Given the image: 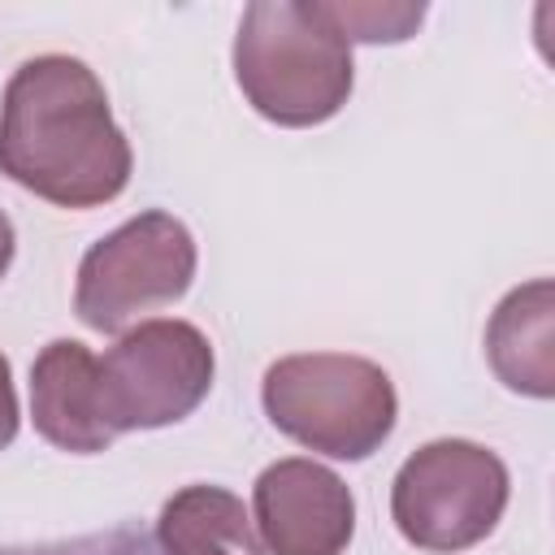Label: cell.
<instances>
[{
    "label": "cell",
    "instance_id": "cell-10",
    "mask_svg": "<svg viewBox=\"0 0 555 555\" xmlns=\"http://www.w3.org/2000/svg\"><path fill=\"white\" fill-rule=\"evenodd\" d=\"M160 555H269L243 499L221 486H182L156 516Z\"/></svg>",
    "mask_w": 555,
    "mask_h": 555
},
{
    "label": "cell",
    "instance_id": "cell-1",
    "mask_svg": "<svg viewBox=\"0 0 555 555\" xmlns=\"http://www.w3.org/2000/svg\"><path fill=\"white\" fill-rule=\"evenodd\" d=\"M134 152L95 69L65 52L13 69L0 104V173L56 208H100L130 182Z\"/></svg>",
    "mask_w": 555,
    "mask_h": 555
},
{
    "label": "cell",
    "instance_id": "cell-11",
    "mask_svg": "<svg viewBox=\"0 0 555 555\" xmlns=\"http://www.w3.org/2000/svg\"><path fill=\"white\" fill-rule=\"evenodd\" d=\"M338 35L351 43H403L416 35L425 4H325Z\"/></svg>",
    "mask_w": 555,
    "mask_h": 555
},
{
    "label": "cell",
    "instance_id": "cell-9",
    "mask_svg": "<svg viewBox=\"0 0 555 555\" xmlns=\"http://www.w3.org/2000/svg\"><path fill=\"white\" fill-rule=\"evenodd\" d=\"M486 360L494 377L529 399L555 395V286L533 278L507 291L486 325Z\"/></svg>",
    "mask_w": 555,
    "mask_h": 555
},
{
    "label": "cell",
    "instance_id": "cell-4",
    "mask_svg": "<svg viewBox=\"0 0 555 555\" xmlns=\"http://www.w3.org/2000/svg\"><path fill=\"white\" fill-rule=\"evenodd\" d=\"M507 464L468 438L425 442L403 460L390 486V520L416 551L455 555L477 546L503 520Z\"/></svg>",
    "mask_w": 555,
    "mask_h": 555
},
{
    "label": "cell",
    "instance_id": "cell-8",
    "mask_svg": "<svg viewBox=\"0 0 555 555\" xmlns=\"http://www.w3.org/2000/svg\"><path fill=\"white\" fill-rule=\"evenodd\" d=\"M30 421L43 442L69 455H95L113 447V429L100 416L95 356L74 338H52L30 364Z\"/></svg>",
    "mask_w": 555,
    "mask_h": 555
},
{
    "label": "cell",
    "instance_id": "cell-5",
    "mask_svg": "<svg viewBox=\"0 0 555 555\" xmlns=\"http://www.w3.org/2000/svg\"><path fill=\"white\" fill-rule=\"evenodd\" d=\"M217 356L204 330L178 317L139 321L95 360L100 416L113 434L186 421L212 390Z\"/></svg>",
    "mask_w": 555,
    "mask_h": 555
},
{
    "label": "cell",
    "instance_id": "cell-3",
    "mask_svg": "<svg viewBox=\"0 0 555 555\" xmlns=\"http://www.w3.org/2000/svg\"><path fill=\"white\" fill-rule=\"evenodd\" d=\"M264 416L308 451L369 460L395 429L399 395L382 364L347 351H299L264 369Z\"/></svg>",
    "mask_w": 555,
    "mask_h": 555
},
{
    "label": "cell",
    "instance_id": "cell-14",
    "mask_svg": "<svg viewBox=\"0 0 555 555\" xmlns=\"http://www.w3.org/2000/svg\"><path fill=\"white\" fill-rule=\"evenodd\" d=\"M13 251H17V234H13V221L0 212V278L9 273V264H13Z\"/></svg>",
    "mask_w": 555,
    "mask_h": 555
},
{
    "label": "cell",
    "instance_id": "cell-12",
    "mask_svg": "<svg viewBox=\"0 0 555 555\" xmlns=\"http://www.w3.org/2000/svg\"><path fill=\"white\" fill-rule=\"evenodd\" d=\"M0 555H160V546H156V538H147L134 525H113V529H100V533L0 546Z\"/></svg>",
    "mask_w": 555,
    "mask_h": 555
},
{
    "label": "cell",
    "instance_id": "cell-2",
    "mask_svg": "<svg viewBox=\"0 0 555 555\" xmlns=\"http://www.w3.org/2000/svg\"><path fill=\"white\" fill-rule=\"evenodd\" d=\"M234 78L264 121L304 130L330 121L347 104L356 65L325 4L256 0L238 17Z\"/></svg>",
    "mask_w": 555,
    "mask_h": 555
},
{
    "label": "cell",
    "instance_id": "cell-13",
    "mask_svg": "<svg viewBox=\"0 0 555 555\" xmlns=\"http://www.w3.org/2000/svg\"><path fill=\"white\" fill-rule=\"evenodd\" d=\"M17 438V390H13V369L0 351V451Z\"/></svg>",
    "mask_w": 555,
    "mask_h": 555
},
{
    "label": "cell",
    "instance_id": "cell-6",
    "mask_svg": "<svg viewBox=\"0 0 555 555\" xmlns=\"http://www.w3.org/2000/svg\"><path fill=\"white\" fill-rule=\"evenodd\" d=\"M195 238L173 212H139L87 247L74 312L100 334H121L143 312L178 304L195 282Z\"/></svg>",
    "mask_w": 555,
    "mask_h": 555
},
{
    "label": "cell",
    "instance_id": "cell-7",
    "mask_svg": "<svg viewBox=\"0 0 555 555\" xmlns=\"http://www.w3.org/2000/svg\"><path fill=\"white\" fill-rule=\"evenodd\" d=\"M256 529L269 555H343L356 533L347 481L304 455L278 460L256 477Z\"/></svg>",
    "mask_w": 555,
    "mask_h": 555
}]
</instances>
